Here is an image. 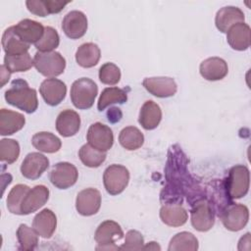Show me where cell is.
Masks as SVG:
<instances>
[{"label": "cell", "instance_id": "14", "mask_svg": "<svg viewBox=\"0 0 251 251\" xmlns=\"http://www.w3.org/2000/svg\"><path fill=\"white\" fill-rule=\"evenodd\" d=\"M49 160L39 152L28 153L21 165L22 175L28 179H37L48 169Z\"/></svg>", "mask_w": 251, "mask_h": 251}, {"label": "cell", "instance_id": "16", "mask_svg": "<svg viewBox=\"0 0 251 251\" xmlns=\"http://www.w3.org/2000/svg\"><path fill=\"white\" fill-rule=\"evenodd\" d=\"M49 189L42 184L30 188L21 205L22 215H29L41 208L49 199Z\"/></svg>", "mask_w": 251, "mask_h": 251}, {"label": "cell", "instance_id": "33", "mask_svg": "<svg viewBox=\"0 0 251 251\" xmlns=\"http://www.w3.org/2000/svg\"><path fill=\"white\" fill-rule=\"evenodd\" d=\"M17 239L20 244V249L24 251L34 250L38 245V234L25 224L19 226L17 229Z\"/></svg>", "mask_w": 251, "mask_h": 251}, {"label": "cell", "instance_id": "39", "mask_svg": "<svg viewBox=\"0 0 251 251\" xmlns=\"http://www.w3.org/2000/svg\"><path fill=\"white\" fill-rule=\"evenodd\" d=\"M144 238L142 234L134 229H130L125 236V242L120 246V250H142Z\"/></svg>", "mask_w": 251, "mask_h": 251}, {"label": "cell", "instance_id": "19", "mask_svg": "<svg viewBox=\"0 0 251 251\" xmlns=\"http://www.w3.org/2000/svg\"><path fill=\"white\" fill-rule=\"evenodd\" d=\"M244 20L245 16L241 9L234 6H226L217 12L215 24L221 32L226 33L230 26L237 23H244Z\"/></svg>", "mask_w": 251, "mask_h": 251}, {"label": "cell", "instance_id": "29", "mask_svg": "<svg viewBox=\"0 0 251 251\" xmlns=\"http://www.w3.org/2000/svg\"><path fill=\"white\" fill-rule=\"evenodd\" d=\"M119 142L126 150H136L142 146L144 135L137 127L129 126L121 130L119 134Z\"/></svg>", "mask_w": 251, "mask_h": 251}, {"label": "cell", "instance_id": "9", "mask_svg": "<svg viewBox=\"0 0 251 251\" xmlns=\"http://www.w3.org/2000/svg\"><path fill=\"white\" fill-rule=\"evenodd\" d=\"M78 177L76 168L69 162H60L53 166L49 179L51 183L59 189H67L73 186Z\"/></svg>", "mask_w": 251, "mask_h": 251}, {"label": "cell", "instance_id": "13", "mask_svg": "<svg viewBox=\"0 0 251 251\" xmlns=\"http://www.w3.org/2000/svg\"><path fill=\"white\" fill-rule=\"evenodd\" d=\"M142 85L150 94L159 98L174 96L177 90L175 79L169 76L146 77L143 79Z\"/></svg>", "mask_w": 251, "mask_h": 251}, {"label": "cell", "instance_id": "41", "mask_svg": "<svg viewBox=\"0 0 251 251\" xmlns=\"http://www.w3.org/2000/svg\"><path fill=\"white\" fill-rule=\"evenodd\" d=\"M107 117H108V121L110 123L115 124V123L121 121V119L123 117V113H122L121 109H119L117 107H112L108 110Z\"/></svg>", "mask_w": 251, "mask_h": 251}, {"label": "cell", "instance_id": "35", "mask_svg": "<svg viewBox=\"0 0 251 251\" xmlns=\"http://www.w3.org/2000/svg\"><path fill=\"white\" fill-rule=\"evenodd\" d=\"M30 188L25 184L15 185L7 196V208L9 212L15 215H22L21 205L24 197Z\"/></svg>", "mask_w": 251, "mask_h": 251}, {"label": "cell", "instance_id": "24", "mask_svg": "<svg viewBox=\"0 0 251 251\" xmlns=\"http://www.w3.org/2000/svg\"><path fill=\"white\" fill-rule=\"evenodd\" d=\"M25 124V116L21 113L8 109L0 110V134L12 135L21 130Z\"/></svg>", "mask_w": 251, "mask_h": 251}, {"label": "cell", "instance_id": "17", "mask_svg": "<svg viewBox=\"0 0 251 251\" xmlns=\"http://www.w3.org/2000/svg\"><path fill=\"white\" fill-rule=\"evenodd\" d=\"M200 75L207 80L215 81L223 79L228 73L226 62L219 57H210L202 61L199 67Z\"/></svg>", "mask_w": 251, "mask_h": 251}, {"label": "cell", "instance_id": "31", "mask_svg": "<svg viewBox=\"0 0 251 251\" xmlns=\"http://www.w3.org/2000/svg\"><path fill=\"white\" fill-rule=\"evenodd\" d=\"M126 100L127 93L126 90L119 87H107L100 94L97 102V108L99 111H103L112 104H124Z\"/></svg>", "mask_w": 251, "mask_h": 251}, {"label": "cell", "instance_id": "28", "mask_svg": "<svg viewBox=\"0 0 251 251\" xmlns=\"http://www.w3.org/2000/svg\"><path fill=\"white\" fill-rule=\"evenodd\" d=\"M31 144L35 149L44 153H55L62 146L60 138L49 131L35 133L31 138Z\"/></svg>", "mask_w": 251, "mask_h": 251}, {"label": "cell", "instance_id": "15", "mask_svg": "<svg viewBox=\"0 0 251 251\" xmlns=\"http://www.w3.org/2000/svg\"><path fill=\"white\" fill-rule=\"evenodd\" d=\"M39 92L45 103L53 107L59 105L65 99L67 86L65 82L58 78H46L41 82Z\"/></svg>", "mask_w": 251, "mask_h": 251}, {"label": "cell", "instance_id": "38", "mask_svg": "<svg viewBox=\"0 0 251 251\" xmlns=\"http://www.w3.org/2000/svg\"><path fill=\"white\" fill-rule=\"evenodd\" d=\"M121 75L120 68L111 62L103 64L99 69V79L104 84H117L121 79Z\"/></svg>", "mask_w": 251, "mask_h": 251}, {"label": "cell", "instance_id": "34", "mask_svg": "<svg viewBox=\"0 0 251 251\" xmlns=\"http://www.w3.org/2000/svg\"><path fill=\"white\" fill-rule=\"evenodd\" d=\"M3 65L11 74L26 72L33 66V59H31L28 53L22 55H5Z\"/></svg>", "mask_w": 251, "mask_h": 251}, {"label": "cell", "instance_id": "26", "mask_svg": "<svg viewBox=\"0 0 251 251\" xmlns=\"http://www.w3.org/2000/svg\"><path fill=\"white\" fill-rule=\"evenodd\" d=\"M1 42L6 55H22L27 53L29 49V44L20 38L15 31L14 25L4 31Z\"/></svg>", "mask_w": 251, "mask_h": 251}, {"label": "cell", "instance_id": "1", "mask_svg": "<svg viewBox=\"0 0 251 251\" xmlns=\"http://www.w3.org/2000/svg\"><path fill=\"white\" fill-rule=\"evenodd\" d=\"M5 100L8 104L27 113L32 114L37 110L38 100L35 89L30 88L23 78L14 79L11 87L5 91Z\"/></svg>", "mask_w": 251, "mask_h": 251}, {"label": "cell", "instance_id": "22", "mask_svg": "<svg viewBox=\"0 0 251 251\" xmlns=\"http://www.w3.org/2000/svg\"><path fill=\"white\" fill-rule=\"evenodd\" d=\"M16 33L27 44H35L44 33V26L33 20L24 19L14 25Z\"/></svg>", "mask_w": 251, "mask_h": 251}, {"label": "cell", "instance_id": "42", "mask_svg": "<svg viewBox=\"0 0 251 251\" xmlns=\"http://www.w3.org/2000/svg\"><path fill=\"white\" fill-rule=\"evenodd\" d=\"M11 73L6 69L4 65L1 66V87L5 85V83L9 80Z\"/></svg>", "mask_w": 251, "mask_h": 251}, {"label": "cell", "instance_id": "25", "mask_svg": "<svg viewBox=\"0 0 251 251\" xmlns=\"http://www.w3.org/2000/svg\"><path fill=\"white\" fill-rule=\"evenodd\" d=\"M162 120V110L160 106L152 100L146 101L140 108L138 122L146 130L156 128Z\"/></svg>", "mask_w": 251, "mask_h": 251}, {"label": "cell", "instance_id": "40", "mask_svg": "<svg viewBox=\"0 0 251 251\" xmlns=\"http://www.w3.org/2000/svg\"><path fill=\"white\" fill-rule=\"evenodd\" d=\"M27 10L38 17H47L50 15L47 0H27L25 1Z\"/></svg>", "mask_w": 251, "mask_h": 251}, {"label": "cell", "instance_id": "43", "mask_svg": "<svg viewBox=\"0 0 251 251\" xmlns=\"http://www.w3.org/2000/svg\"><path fill=\"white\" fill-rule=\"evenodd\" d=\"M160 249H161V247L155 241L148 242V244L143 246V250H160Z\"/></svg>", "mask_w": 251, "mask_h": 251}, {"label": "cell", "instance_id": "8", "mask_svg": "<svg viewBox=\"0 0 251 251\" xmlns=\"http://www.w3.org/2000/svg\"><path fill=\"white\" fill-rule=\"evenodd\" d=\"M129 181V172L123 166L118 164L110 165L103 174V183L106 191L111 195L122 193L127 186Z\"/></svg>", "mask_w": 251, "mask_h": 251}, {"label": "cell", "instance_id": "18", "mask_svg": "<svg viewBox=\"0 0 251 251\" xmlns=\"http://www.w3.org/2000/svg\"><path fill=\"white\" fill-rule=\"evenodd\" d=\"M226 41L234 50H247L250 46V26L245 23L233 25L226 31Z\"/></svg>", "mask_w": 251, "mask_h": 251}, {"label": "cell", "instance_id": "30", "mask_svg": "<svg viewBox=\"0 0 251 251\" xmlns=\"http://www.w3.org/2000/svg\"><path fill=\"white\" fill-rule=\"evenodd\" d=\"M198 239L193 233L181 231L176 233L170 241L169 251H196L198 249Z\"/></svg>", "mask_w": 251, "mask_h": 251}, {"label": "cell", "instance_id": "37", "mask_svg": "<svg viewBox=\"0 0 251 251\" xmlns=\"http://www.w3.org/2000/svg\"><path fill=\"white\" fill-rule=\"evenodd\" d=\"M20 155V144L15 139L3 138L0 140V160L7 164L16 162Z\"/></svg>", "mask_w": 251, "mask_h": 251}, {"label": "cell", "instance_id": "6", "mask_svg": "<svg viewBox=\"0 0 251 251\" xmlns=\"http://www.w3.org/2000/svg\"><path fill=\"white\" fill-rule=\"evenodd\" d=\"M124 237V231L121 226L112 221L107 220L101 223L94 234V239L98 246L97 250H120L116 242Z\"/></svg>", "mask_w": 251, "mask_h": 251}, {"label": "cell", "instance_id": "12", "mask_svg": "<svg viewBox=\"0 0 251 251\" xmlns=\"http://www.w3.org/2000/svg\"><path fill=\"white\" fill-rule=\"evenodd\" d=\"M62 29L71 39L82 37L87 30V18L81 12L74 10L69 12L63 19Z\"/></svg>", "mask_w": 251, "mask_h": 251}, {"label": "cell", "instance_id": "23", "mask_svg": "<svg viewBox=\"0 0 251 251\" xmlns=\"http://www.w3.org/2000/svg\"><path fill=\"white\" fill-rule=\"evenodd\" d=\"M57 217L50 209H43L33 218L32 227L43 238H50L56 230Z\"/></svg>", "mask_w": 251, "mask_h": 251}, {"label": "cell", "instance_id": "4", "mask_svg": "<svg viewBox=\"0 0 251 251\" xmlns=\"http://www.w3.org/2000/svg\"><path fill=\"white\" fill-rule=\"evenodd\" d=\"M190 221L192 226L201 232L210 230L215 225V210L213 204L204 198H197L191 204Z\"/></svg>", "mask_w": 251, "mask_h": 251}, {"label": "cell", "instance_id": "27", "mask_svg": "<svg viewBox=\"0 0 251 251\" xmlns=\"http://www.w3.org/2000/svg\"><path fill=\"white\" fill-rule=\"evenodd\" d=\"M101 51L97 44L86 42L81 44L75 52V61L82 68H92L100 60Z\"/></svg>", "mask_w": 251, "mask_h": 251}, {"label": "cell", "instance_id": "21", "mask_svg": "<svg viewBox=\"0 0 251 251\" xmlns=\"http://www.w3.org/2000/svg\"><path fill=\"white\" fill-rule=\"evenodd\" d=\"M160 219L165 225L177 227L187 222L188 214L178 203H166L160 209Z\"/></svg>", "mask_w": 251, "mask_h": 251}, {"label": "cell", "instance_id": "2", "mask_svg": "<svg viewBox=\"0 0 251 251\" xmlns=\"http://www.w3.org/2000/svg\"><path fill=\"white\" fill-rule=\"evenodd\" d=\"M250 174L244 165H236L229 169L227 177L224 181V189L229 200L244 197L249 190Z\"/></svg>", "mask_w": 251, "mask_h": 251}, {"label": "cell", "instance_id": "32", "mask_svg": "<svg viewBox=\"0 0 251 251\" xmlns=\"http://www.w3.org/2000/svg\"><path fill=\"white\" fill-rule=\"evenodd\" d=\"M78 157L82 164L89 168H98L106 160V152L97 150L91 145L84 144L78 150Z\"/></svg>", "mask_w": 251, "mask_h": 251}, {"label": "cell", "instance_id": "20", "mask_svg": "<svg viewBox=\"0 0 251 251\" xmlns=\"http://www.w3.org/2000/svg\"><path fill=\"white\" fill-rule=\"evenodd\" d=\"M80 127L79 115L71 109L63 110L56 119V129L64 137L74 136Z\"/></svg>", "mask_w": 251, "mask_h": 251}, {"label": "cell", "instance_id": "10", "mask_svg": "<svg viewBox=\"0 0 251 251\" xmlns=\"http://www.w3.org/2000/svg\"><path fill=\"white\" fill-rule=\"evenodd\" d=\"M86 139L89 145L103 152H107L114 144V134L112 129L99 122L94 123L89 126L86 133Z\"/></svg>", "mask_w": 251, "mask_h": 251}, {"label": "cell", "instance_id": "3", "mask_svg": "<svg viewBox=\"0 0 251 251\" xmlns=\"http://www.w3.org/2000/svg\"><path fill=\"white\" fill-rule=\"evenodd\" d=\"M97 94V84L88 77H80L75 80L71 87V100L74 106L79 110L91 108Z\"/></svg>", "mask_w": 251, "mask_h": 251}, {"label": "cell", "instance_id": "36", "mask_svg": "<svg viewBox=\"0 0 251 251\" xmlns=\"http://www.w3.org/2000/svg\"><path fill=\"white\" fill-rule=\"evenodd\" d=\"M60 36L52 26H45L42 37L34 44L39 52H51L59 46Z\"/></svg>", "mask_w": 251, "mask_h": 251}, {"label": "cell", "instance_id": "7", "mask_svg": "<svg viewBox=\"0 0 251 251\" xmlns=\"http://www.w3.org/2000/svg\"><path fill=\"white\" fill-rule=\"evenodd\" d=\"M219 217L226 229L230 231H238L247 225L249 220V210L243 204L227 203L219 212Z\"/></svg>", "mask_w": 251, "mask_h": 251}, {"label": "cell", "instance_id": "5", "mask_svg": "<svg viewBox=\"0 0 251 251\" xmlns=\"http://www.w3.org/2000/svg\"><path fill=\"white\" fill-rule=\"evenodd\" d=\"M33 66L39 74L51 78L64 73L66 68V60L59 52L56 51H38L33 57Z\"/></svg>", "mask_w": 251, "mask_h": 251}, {"label": "cell", "instance_id": "11", "mask_svg": "<svg viewBox=\"0 0 251 251\" xmlns=\"http://www.w3.org/2000/svg\"><path fill=\"white\" fill-rule=\"evenodd\" d=\"M101 207V194L95 188H85L79 191L75 199V209L81 216L95 215Z\"/></svg>", "mask_w": 251, "mask_h": 251}]
</instances>
